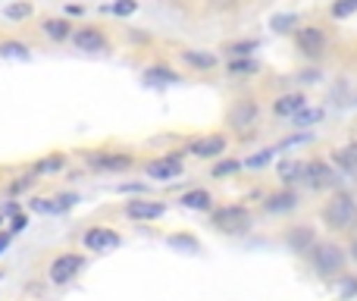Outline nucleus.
Instances as JSON below:
<instances>
[{
	"instance_id": "obj_3",
	"label": "nucleus",
	"mask_w": 357,
	"mask_h": 301,
	"mask_svg": "<svg viewBox=\"0 0 357 301\" xmlns=\"http://www.w3.org/2000/svg\"><path fill=\"white\" fill-rule=\"evenodd\" d=\"M354 216H357V204L348 191L333 195L326 201V207H323V223H326L329 229H348L354 223Z\"/></svg>"
},
{
	"instance_id": "obj_6",
	"label": "nucleus",
	"mask_w": 357,
	"mask_h": 301,
	"mask_svg": "<svg viewBox=\"0 0 357 301\" xmlns=\"http://www.w3.org/2000/svg\"><path fill=\"white\" fill-rule=\"evenodd\" d=\"M257 117H260L257 101L254 98H238V101H232V107L226 110V126L229 129H235V132L251 129V126L257 123Z\"/></svg>"
},
{
	"instance_id": "obj_44",
	"label": "nucleus",
	"mask_w": 357,
	"mask_h": 301,
	"mask_svg": "<svg viewBox=\"0 0 357 301\" xmlns=\"http://www.w3.org/2000/svg\"><path fill=\"white\" fill-rule=\"evenodd\" d=\"M66 13H69V16H82V13H85V6L73 3V6H66Z\"/></svg>"
},
{
	"instance_id": "obj_23",
	"label": "nucleus",
	"mask_w": 357,
	"mask_h": 301,
	"mask_svg": "<svg viewBox=\"0 0 357 301\" xmlns=\"http://www.w3.org/2000/svg\"><path fill=\"white\" fill-rule=\"evenodd\" d=\"M333 163H335V170H342V172H357V142L333 151Z\"/></svg>"
},
{
	"instance_id": "obj_30",
	"label": "nucleus",
	"mask_w": 357,
	"mask_h": 301,
	"mask_svg": "<svg viewBox=\"0 0 357 301\" xmlns=\"http://www.w3.org/2000/svg\"><path fill=\"white\" fill-rule=\"evenodd\" d=\"M0 57H13V60H29V47L22 41H0Z\"/></svg>"
},
{
	"instance_id": "obj_42",
	"label": "nucleus",
	"mask_w": 357,
	"mask_h": 301,
	"mask_svg": "<svg viewBox=\"0 0 357 301\" xmlns=\"http://www.w3.org/2000/svg\"><path fill=\"white\" fill-rule=\"evenodd\" d=\"M13 214H19V201H10L3 210H0V216H13Z\"/></svg>"
},
{
	"instance_id": "obj_29",
	"label": "nucleus",
	"mask_w": 357,
	"mask_h": 301,
	"mask_svg": "<svg viewBox=\"0 0 357 301\" xmlns=\"http://www.w3.org/2000/svg\"><path fill=\"white\" fill-rule=\"evenodd\" d=\"M238 170H241V160L226 157V160H216L213 170H210V176H213V179H226V176H232V172H238Z\"/></svg>"
},
{
	"instance_id": "obj_15",
	"label": "nucleus",
	"mask_w": 357,
	"mask_h": 301,
	"mask_svg": "<svg viewBox=\"0 0 357 301\" xmlns=\"http://www.w3.org/2000/svg\"><path fill=\"white\" fill-rule=\"evenodd\" d=\"M178 60H182L188 69H197V73H210V69H216V54L213 50L185 47V50H178Z\"/></svg>"
},
{
	"instance_id": "obj_32",
	"label": "nucleus",
	"mask_w": 357,
	"mask_h": 301,
	"mask_svg": "<svg viewBox=\"0 0 357 301\" xmlns=\"http://www.w3.org/2000/svg\"><path fill=\"white\" fill-rule=\"evenodd\" d=\"M104 13H113V16H132V13H138V0H113V3L104 6Z\"/></svg>"
},
{
	"instance_id": "obj_26",
	"label": "nucleus",
	"mask_w": 357,
	"mask_h": 301,
	"mask_svg": "<svg viewBox=\"0 0 357 301\" xmlns=\"http://www.w3.org/2000/svg\"><path fill=\"white\" fill-rule=\"evenodd\" d=\"M270 29L276 31V35H291V31L298 29V13H276V16L270 19Z\"/></svg>"
},
{
	"instance_id": "obj_8",
	"label": "nucleus",
	"mask_w": 357,
	"mask_h": 301,
	"mask_svg": "<svg viewBox=\"0 0 357 301\" xmlns=\"http://www.w3.org/2000/svg\"><path fill=\"white\" fill-rule=\"evenodd\" d=\"M85 270V254H73V251H66V254H60V258L50 264V283L54 286H66V283H73L79 273Z\"/></svg>"
},
{
	"instance_id": "obj_46",
	"label": "nucleus",
	"mask_w": 357,
	"mask_h": 301,
	"mask_svg": "<svg viewBox=\"0 0 357 301\" xmlns=\"http://www.w3.org/2000/svg\"><path fill=\"white\" fill-rule=\"evenodd\" d=\"M0 226H3V216H0Z\"/></svg>"
},
{
	"instance_id": "obj_10",
	"label": "nucleus",
	"mask_w": 357,
	"mask_h": 301,
	"mask_svg": "<svg viewBox=\"0 0 357 301\" xmlns=\"http://www.w3.org/2000/svg\"><path fill=\"white\" fill-rule=\"evenodd\" d=\"M226 148H229V138L222 135V132H216V135L191 138L185 154H191V157H197V160H216V157H222V151Z\"/></svg>"
},
{
	"instance_id": "obj_21",
	"label": "nucleus",
	"mask_w": 357,
	"mask_h": 301,
	"mask_svg": "<svg viewBox=\"0 0 357 301\" xmlns=\"http://www.w3.org/2000/svg\"><path fill=\"white\" fill-rule=\"evenodd\" d=\"M323 117H326V113H323V107H310L307 104L304 110H298L289 123H291V129H314L317 123H323Z\"/></svg>"
},
{
	"instance_id": "obj_25",
	"label": "nucleus",
	"mask_w": 357,
	"mask_h": 301,
	"mask_svg": "<svg viewBox=\"0 0 357 301\" xmlns=\"http://www.w3.org/2000/svg\"><path fill=\"white\" fill-rule=\"evenodd\" d=\"M257 47H260V41H257V38H238V41H229V44H222V50H226L229 57H251Z\"/></svg>"
},
{
	"instance_id": "obj_4",
	"label": "nucleus",
	"mask_w": 357,
	"mask_h": 301,
	"mask_svg": "<svg viewBox=\"0 0 357 301\" xmlns=\"http://www.w3.org/2000/svg\"><path fill=\"white\" fill-rule=\"evenodd\" d=\"M310 264L320 277H339L342 267H345V251L339 245H314L310 248Z\"/></svg>"
},
{
	"instance_id": "obj_18",
	"label": "nucleus",
	"mask_w": 357,
	"mask_h": 301,
	"mask_svg": "<svg viewBox=\"0 0 357 301\" xmlns=\"http://www.w3.org/2000/svg\"><path fill=\"white\" fill-rule=\"evenodd\" d=\"M41 31L50 38V41L63 44V41H69V35H73V22H69V19H63V16H47L41 22Z\"/></svg>"
},
{
	"instance_id": "obj_24",
	"label": "nucleus",
	"mask_w": 357,
	"mask_h": 301,
	"mask_svg": "<svg viewBox=\"0 0 357 301\" xmlns=\"http://www.w3.org/2000/svg\"><path fill=\"white\" fill-rule=\"evenodd\" d=\"M301 176H304L301 160H282V163H279V179H282L285 189H291L295 182H301Z\"/></svg>"
},
{
	"instance_id": "obj_45",
	"label": "nucleus",
	"mask_w": 357,
	"mask_h": 301,
	"mask_svg": "<svg viewBox=\"0 0 357 301\" xmlns=\"http://www.w3.org/2000/svg\"><path fill=\"white\" fill-rule=\"evenodd\" d=\"M351 260H354V264H357V242H354V245H351Z\"/></svg>"
},
{
	"instance_id": "obj_27",
	"label": "nucleus",
	"mask_w": 357,
	"mask_h": 301,
	"mask_svg": "<svg viewBox=\"0 0 357 301\" xmlns=\"http://www.w3.org/2000/svg\"><path fill=\"white\" fill-rule=\"evenodd\" d=\"M63 166H66V157H63V154H50V157L38 160V163L31 166V172H35V176H47V172H60Z\"/></svg>"
},
{
	"instance_id": "obj_37",
	"label": "nucleus",
	"mask_w": 357,
	"mask_h": 301,
	"mask_svg": "<svg viewBox=\"0 0 357 301\" xmlns=\"http://www.w3.org/2000/svg\"><path fill=\"white\" fill-rule=\"evenodd\" d=\"M29 207L35 210V214H54V198H35Z\"/></svg>"
},
{
	"instance_id": "obj_7",
	"label": "nucleus",
	"mask_w": 357,
	"mask_h": 301,
	"mask_svg": "<svg viewBox=\"0 0 357 301\" xmlns=\"http://www.w3.org/2000/svg\"><path fill=\"white\" fill-rule=\"evenodd\" d=\"M69 41H73V47L82 50V54H107V50H110V41H107V35L98 29V25H82V29H73Z\"/></svg>"
},
{
	"instance_id": "obj_35",
	"label": "nucleus",
	"mask_w": 357,
	"mask_h": 301,
	"mask_svg": "<svg viewBox=\"0 0 357 301\" xmlns=\"http://www.w3.org/2000/svg\"><path fill=\"white\" fill-rule=\"evenodd\" d=\"M169 245L173 248H185V251H201L195 235H169Z\"/></svg>"
},
{
	"instance_id": "obj_39",
	"label": "nucleus",
	"mask_w": 357,
	"mask_h": 301,
	"mask_svg": "<svg viewBox=\"0 0 357 301\" xmlns=\"http://www.w3.org/2000/svg\"><path fill=\"white\" fill-rule=\"evenodd\" d=\"M29 226V216L19 210V214H13V220H10V235H16V233H22V229Z\"/></svg>"
},
{
	"instance_id": "obj_43",
	"label": "nucleus",
	"mask_w": 357,
	"mask_h": 301,
	"mask_svg": "<svg viewBox=\"0 0 357 301\" xmlns=\"http://www.w3.org/2000/svg\"><path fill=\"white\" fill-rule=\"evenodd\" d=\"M10 242H13V235H10V233H0V254H3L6 248H10Z\"/></svg>"
},
{
	"instance_id": "obj_20",
	"label": "nucleus",
	"mask_w": 357,
	"mask_h": 301,
	"mask_svg": "<svg viewBox=\"0 0 357 301\" xmlns=\"http://www.w3.org/2000/svg\"><path fill=\"white\" fill-rule=\"evenodd\" d=\"M178 82H182V75L169 66H160V63L144 69V85H178Z\"/></svg>"
},
{
	"instance_id": "obj_1",
	"label": "nucleus",
	"mask_w": 357,
	"mask_h": 301,
	"mask_svg": "<svg viewBox=\"0 0 357 301\" xmlns=\"http://www.w3.org/2000/svg\"><path fill=\"white\" fill-rule=\"evenodd\" d=\"M210 223L226 235H241L251 229V210L245 204H226V207H216L210 214Z\"/></svg>"
},
{
	"instance_id": "obj_38",
	"label": "nucleus",
	"mask_w": 357,
	"mask_h": 301,
	"mask_svg": "<svg viewBox=\"0 0 357 301\" xmlns=\"http://www.w3.org/2000/svg\"><path fill=\"white\" fill-rule=\"evenodd\" d=\"M238 3H241V0H207V6L213 13H229V10H235Z\"/></svg>"
},
{
	"instance_id": "obj_34",
	"label": "nucleus",
	"mask_w": 357,
	"mask_h": 301,
	"mask_svg": "<svg viewBox=\"0 0 357 301\" xmlns=\"http://www.w3.org/2000/svg\"><path fill=\"white\" fill-rule=\"evenodd\" d=\"M75 204H79V195L75 191H63V195L54 198V214H63V210L75 207Z\"/></svg>"
},
{
	"instance_id": "obj_13",
	"label": "nucleus",
	"mask_w": 357,
	"mask_h": 301,
	"mask_svg": "<svg viewBox=\"0 0 357 301\" xmlns=\"http://www.w3.org/2000/svg\"><path fill=\"white\" fill-rule=\"evenodd\" d=\"M304 107H307V94L304 91H285V94H279V98L273 101V117L291 119L298 110H304Z\"/></svg>"
},
{
	"instance_id": "obj_31",
	"label": "nucleus",
	"mask_w": 357,
	"mask_h": 301,
	"mask_svg": "<svg viewBox=\"0 0 357 301\" xmlns=\"http://www.w3.org/2000/svg\"><path fill=\"white\" fill-rule=\"evenodd\" d=\"M354 13H357V0H335L329 6V16L333 19H351Z\"/></svg>"
},
{
	"instance_id": "obj_11",
	"label": "nucleus",
	"mask_w": 357,
	"mask_h": 301,
	"mask_svg": "<svg viewBox=\"0 0 357 301\" xmlns=\"http://www.w3.org/2000/svg\"><path fill=\"white\" fill-rule=\"evenodd\" d=\"M88 166L100 172H123L135 166V157L123 151H98V154H88Z\"/></svg>"
},
{
	"instance_id": "obj_5",
	"label": "nucleus",
	"mask_w": 357,
	"mask_h": 301,
	"mask_svg": "<svg viewBox=\"0 0 357 301\" xmlns=\"http://www.w3.org/2000/svg\"><path fill=\"white\" fill-rule=\"evenodd\" d=\"M182 154L185 151H176V154H163V157H154L144 163V176H151L154 182H173L185 172V163H182Z\"/></svg>"
},
{
	"instance_id": "obj_17",
	"label": "nucleus",
	"mask_w": 357,
	"mask_h": 301,
	"mask_svg": "<svg viewBox=\"0 0 357 301\" xmlns=\"http://www.w3.org/2000/svg\"><path fill=\"white\" fill-rule=\"evenodd\" d=\"M285 245H289V251H295V254H307L310 248L317 245V235L310 226H291L289 233H285Z\"/></svg>"
},
{
	"instance_id": "obj_22",
	"label": "nucleus",
	"mask_w": 357,
	"mask_h": 301,
	"mask_svg": "<svg viewBox=\"0 0 357 301\" xmlns=\"http://www.w3.org/2000/svg\"><path fill=\"white\" fill-rule=\"evenodd\" d=\"M182 207L188 210H210L213 207V195L207 189H188L182 195Z\"/></svg>"
},
{
	"instance_id": "obj_40",
	"label": "nucleus",
	"mask_w": 357,
	"mask_h": 301,
	"mask_svg": "<svg viewBox=\"0 0 357 301\" xmlns=\"http://www.w3.org/2000/svg\"><path fill=\"white\" fill-rule=\"evenodd\" d=\"M357 295V279L354 277H345V279H342V298H354Z\"/></svg>"
},
{
	"instance_id": "obj_2",
	"label": "nucleus",
	"mask_w": 357,
	"mask_h": 301,
	"mask_svg": "<svg viewBox=\"0 0 357 301\" xmlns=\"http://www.w3.org/2000/svg\"><path fill=\"white\" fill-rule=\"evenodd\" d=\"M291 35H295V50L304 60H320L329 47V35L323 25H301V29H295Z\"/></svg>"
},
{
	"instance_id": "obj_9",
	"label": "nucleus",
	"mask_w": 357,
	"mask_h": 301,
	"mask_svg": "<svg viewBox=\"0 0 357 301\" xmlns=\"http://www.w3.org/2000/svg\"><path fill=\"white\" fill-rule=\"evenodd\" d=\"M301 179L314 191H326V189H333V185L339 182V170H335L333 163H326V160H307V163H304V176Z\"/></svg>"
},
{
	"instance_id": "obj_19",
	"label": "nucleus",
	"mask_w": 357,
	"mask_h": 301,
	"mask_svg": "<svg viewBox=\"0 0 357 301\" xmlns=\"http://www.w3.org/2000/svg\"><path fill=\"white\" fill-rule=\"evenodd\" d=\"M257 73H260V60H254V57H229L226 63V75H232V79H248V75Z\"/></svg>"
},
{
	"instance_id": "obj_36",
	"label": "nucleus",
	"mask_w": 357,
	"mask_h": 301,
	"mask_svg": "<svg viewBox=\"0 0 357 301\" xmlns=\"http://www.w3.org/2000/svg\"><path fill=\"white\" fill-rule=\"evenodd\" d=\"M35 172H25V176H19L16 182H10V195H19V191H25V189H31L35 185Z\"/></svg>"
},
{
	"instance_id": "obj_47",
	"label": "nucleus",
	"mask_w": 357,
	"mask_h": 301,
	"mask_svg": "<svg viewBox=\"0 0 357 301\" xmlns=\"http://www.w3.org/2000/svg\"><path fill=\"white\" fill-rule=\"evenodd\" d=\"M354 223H357V216H354Z\"/></svg>"
},
{
	"instance_id": "obj_33",
	"label": "nucleus",
	"mask_w": 357,
	"mask_h": 301,
	"mask_svg": "<svg viewBox=\"0 0 357 301\" xmlns=\"http://www.w3.org/2000/svg\"><path fill=\"white\" fill-rule=\"evenodd\" d=\"M273 154H276V148H264V151H257V154H251V157L245 160L241 166H248V170H264L266 163L273 160Z\"/></svg>"
},
{
	"instance_id": "obj_16",
	"label": "nucleus",
	"mask_w": 357,
	"mask_h": 301,
	"mask_svg": "<svg viewBox=\"0 0 357 301\" xmlns=\"http://www.w3.org/2000/svg\"><path fill=\"white\" fill-rule=\"evenodd\" d=\"M167 214V204L160 201H126V216L129 220H160Z\"/></svg>"
},
{
	"instance_id": "obj_14",
	"label": "nucleus",
	"mask_w": 357,
	"mask_h": 301,
	"mask_svg": "<svg viewBox=\"0 0 357 301\" xmlns=\"http://www.w3.org/2000/svg\"><path fill=\"white\" fill-rule=\"evenodd\" d=\"M298 207H301V198H298V191H291V189L273 191V195L264 201L266 214H291V210H298Z\"/></svg>"
},
{
	"instance_id": "obj_12",
	"label": "nucleus",
	"mask_w": 357,
	"mask_h": 301,
	"mask_svg": "<svg viewBox=\"0 0 357 301\" xmlns=\"http://www.w3.org/2000/svg\"><path fill=\"white\" fill-rule=\"evenodd\" d=\"M82 245H85L88 251H113V248L123 245V235H119L116 229L94 226V229H88V233L82 235Z\"/></svg>"
},
{
	"instance_id": "obj_28",
	"label": "nucleus",
	"mask_w": 357,
	"mask_h": 301,
	"mask_svg": "<svg viewBox=\"0 0 357 301\" xmlns=\"http://www.w3.org/2000/svg\"><path fill=\"white\" fill-rule=\"evenodd\" d=\"M35 13V6L29 3V0H13V3H6V10H3V16L6 19H13V22H25V19Z\"/></svg>"
},
{
	"instance_id": "obj_41",
	"label": "nucleus",
	"mask_w": 357,
	"mask_h": 301,
	"mask_svg": "<svg viewBox=\"0 0 357 301\" xmlns=\"http://www.w3.org/2000/svg\"><path fill=\"white\" fill-rule=\"evenodd\" d=\"M298 79L301 82H320V69H304V73H298Z\"/></svg>"
}]
</instances>
